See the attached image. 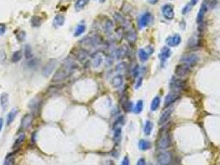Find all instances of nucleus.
Wrapping results in <instances>:
<instances>
[{"label": "nucleus", "instance_id": "f8f14e48", "mask_svg": "<svg viewBox=\"0 0 220 165\" xmlns=\"http://www.w3.org/2000/svg\"><path fill=\"white\" fill-rule=\"evenodd\" d=\"M103 54L101 53H96L94 54L93 56H92V60H91V65L94 68H99L101 64L103 63Z\"/></svg>", "mask_w": 220, "mask_h": 165}, {"label": "nucleus", "instance_id": "a211bd4d", "mask_svg": "<svg viewBox=\"0 0 220 165\" xmlns=\"http://www.w3.org/2000/svg\"><path fill=\"white\" fill-rule=\"evenodd\" d=\"M65 23V17L62 14H57L55 17L54 20H53V26L56 28L62 26Z\"/></svg>", "mask_w": 220, "mask_h": 165}, {"label": "nucleus", "instance_id": "c03bdc74", "mask_svg": "<svg viewBox=\"0 0 220 165\" xmlns=\"http://www.w3.org/2000/svg\"><path fill=\"white\" fill-rule=\"evenodd\" d=\"M142 78H140V79H138V81H137V85H136V88H139V87L142 85Z\"/></svg>", "mask_w": 220, "mask_h": 165}, {"label": "nucleus", "instance_id": "dca6fc26", "mask_svg": "<svg viewBox=\"0 0 220 165\" xmlns=\"http://www.w3.org/2000/svg\"><path fill=\"white\" fill-rule=\"evenodd\" d=\"M9 105V95L6 93H3L0 95V106L3 109V111H5L6 109L8 108Z\"/></svg>", "mask_w": 220, "mask_h": 165}, {"label": "nucleus", "instance_id": "c9c22d12", "mask_svg": "<svg viewBox=\"0 0 220 165\" xmlns=\"http://www.w3.org/2000/svg\"><path fill=\"white\" fill-rule=\"evenodd\" d=\"M26 38V32L24 31H19L18 34L17 35V39L19 41H23Z\"/></svg>", "mask_w": 220, "mask_h": 165}, {"label": "nucleus", "instance_id": "f704fd0d", "mask_svg": "<svg viewBox=\"0 0 220 165\" xmlns=\"http://www.w3.org/2000/svg\"><path fill=\"white\" fill-rule=\"evenodd\" d=\"M3 165H14V158H13V156L9 155L7 157Z\"/></svg>", "mask_w": 220, "mask_h": 165}, {"label": "nucleus", "instance_id": "a18cd8bd", "mask_svg": "<svg viewBox=\"0 0 220 165\" xmlns=\"http://www.w3.org/2000/svg\"><path fill=\"white\" fill-rule=\"evenodd\" d=\"M199 1H200V0H190V3H190L192 5V7H193V6L196 5Z\"/></svg>", "mask_w": 220, "mask_h": 165}, {"label": "nucleus", "instance_id": "412c9836", "mask_svg": "<svg viewBox=\"0 0 220 165\" xmlns=\"http://www.w3.org/2000/svg\"><path fill=\"white\" fill-rule=\"evenodd\" d=\"M172 112V109H166V111H164L161 116H160V119H159V124L160 125H162L164 123H166L167 121L169 120L170 117H171V114Z\"/></svg>", "mask_w": 220, "mask_h": 165}, {"label": "nucleus", "instance_id": "a878e982", "mask_svg": "<svg viewBox=\"0 0 220 165\" xmlns=\"http://www.w3.org/2000/svg\"><path fill=\"white\" fill-rule=\"evenodd\" d=\"M89 0H76L74 4V9L76 11H80L89 3Z\"/></svg>", "mask_w": 220, "mask_h": 165}, {"label": "nucleus", "instance_id": "6e6552de", "mask_svg": "<svg viewBox=\"0 0 220 165\" xmlns=\"http://www.w3.org/2000/svg\"><path fill=\"white\" fill-rule=\"evenodd\" d=\"M56 66V60L55 59H52V60H50L47 62L46 65L44 66L42 70V74L44 76L46 77H48L50 74H52V71L54 70Z\"/></svg>", "mask_w": 220, "mask_h": 165}, {"label": "nucleus", "instance_id": "58836bf2", "mask_svg": "<svg viewBox=\"0 0 220 165\" xmlns=\"http://www.w3.org/2000/svg\"><path fill=\"white\" fill-rule=\"evenodd\" d=\"M7 59V55H6V53L4 51H0V63H3L5 61V60Z\"/></svg>", "mask_w": 220, "mask_h": 165}, {"label": "nucleus", "instance_id": "9d476101", "mask_svg": "<svg viewBox=\"0 0 220 165\" xmlns=\"http://www.w3.org/2000/svg\"><path fill=\"white\" fill-rule=\"evenodd\" d=\"M166 44L171 47H175L180 45L181 42V37L179 34H175L173 36H170L166 38Z\"/></svg>", "mask_w": 220, "mask_h": 165}, {"label": "nucleus", "instance_id": "de8ad7c7", "mask_svg": "<svg viewBox=\"0 0 220 165\" xmlns=\"http://www.w3.org/2000/svg\"><path fill=\"white\" fill-rule=\"evenodd\" d=\"M3 119L0 117V131H1L2 128H3Z\"/></svg>", "mask_w": 220, "mask_h": 165}, {"label": "nucleus", "instance_id": "cd10ccee", "mask_svg": "<svg viewBox=\"0 0 220 165\" xmlns=\"http://www.w3.org/2000/svg\"><path fill=\"white\" fill-rule=\"evenodd\" d=\"M138 57H139V60H140L142 62H146V60H148L149 54L144 49H140V50L138 51Z\"/></svg>", "mask_w": 220, "mask_h": 165}, {"label": "nucleus", "instance_id": "ddd939ff", "mask_svg": "<svg viewBox=\"0 0 220 165\" xmlns=\"http://www.w3.org/2000/svg\"><path fill=\"white\" fill-rule=\"evenodd\" d=\"M207 11H208V6L206 5L205 3H203L201 7H200V11L198 12L197 17H196V22H197L198 24H201L203 23L204 17Z\"/></svg>", "mask_w": 220, "mask_h": 165}, {"label": "nucleus", "instance_id": "b1692460", "mask_svg": "<svg viewBox=\"0 0 220 165\" xmlns=\"http://www.w3.org/2000/svg\"><path fill=\"white\" fill-rule=\"evenodd\" d=\"M138 147H139L141 150H148L152 147V143L148 141V140H146V139H141L139 143H138Z\"/></svg>", "mask_w": 220, "mask_h": 165}, {"label": "nucleus", "instance_id": "37998d69", "mask_svg": "<svg viewBox=\"0 0 220 165\" xmlns=\"http://www.w3.org/2000/svg\"><path fill=\"white\" fill-rule=\"evenodd\" d=\"M138 72H139V70H138V66L137 65L134 68H133V70H132V74H133V77H137V74H138Z\"/></svg>", "mask_w": 220, "mask_h": 165}, {"label": "nucleus", "instance_id": "4c0bfd02", "mask_svg": "<svg viewBox=\"0 0 220 165\" xmlns=\"http://www.w3.org/2000/svg\"><path fill=\"white\" fill-rule=\"evenodd\" d=\"M191 8H192V5L190 3H188L187 5H186L184 7V9H182V13L183 14H186V13H188L191 10Z\"/></svg>", "mask_w": 220, "mask_h": 165}, {"label": "nucleus", "instance_id": "ea45409f", "mask_svg": "<svg viewBox=\"0 0 220 165\" xmlns=\"http://www.w3.org/2000/svg\"><path fill=\"white\" fill-rule=\"evenodd\" d=\"M7 30V26L4 23H0V36H2L5 33Z\"/></svg>", "mask_w": 220, "mask_h": 165}, {"label": "nucleus", "instance_id": "20e7f679", "mask_svg": "<svg viewBox=\"0 0 220 165\" xmlns=\"http://www.w3.org/2000/svg\"><path fill=\"white\" fill-rule=\"evenodd\" d=\"M171 161L172 154L169 151L162 152L157 156V163L159 165H169Z\"/></svg>", "mask_w": 220, "mask_h": 165}, {"label": "nucleus", "instance_id": "8fccbe9b", "mask_svg": "<svg viewBox=\"0 0 220 165\" xmlns=\"http://www.w3.org/2000/svg\"><path fill=\"white\" fill-rule=\"evenodd\" d=\"M149 165H151V164H149Z\"/></svg>", "mask_w": 220, "mask_h": 165}, {"label": "nucleus", "instance_id": "c85d7f7f", "mask_svg": "<svg viewBox=\"0 0 220 165\" xmlns=\"http://www.w3.org/2000/svg\"><path fill=\"white\" fill-rule=\"evenodd\" d=\"M153 129V123L151 121H146L144 125V133L146 135H150Z\"/></svg>", "mask_w": 220, "mask_h": 165}, {"label": "nucleus", "instance_id": "7c9ffc66", "mask_svg": "<svg viewBox=\"0 0 220 165\" xmlns=\"http://www.w3.org/2000/svg\"><path fill=\"white\" fill-rule=\"evenodd\" d=\"M160 104V97H158V96L155 97L154 98H153V100H152V104H151V110H152V111L157 110V108L159 107Z\"/></svg>", "mask_w": 220, "mask_h": 165}, {"label": "nucleus", "instance_id": "473e14b6", "mask_svg": "<svg viewBox=\"0 0 220 165\" xmlns=\"http://www.w3.org/2000/svg\"><path fill=\"white\" fill-rule=\"evenodd\" d=\"M142 109H143V101L139 100V101L137 103V104H136V106H135L134 108H133V111H134L136 114H139L142 111Z\"/></svg>", "mask_w": 220, "mask_h": 165}, {"label": "nucleus", "instance_id": "e433bc0d", "mask_svg": "<svg viewBox=\"0 0 220 165\" xmlns=\"http://www.w3.org/2000/svg\"><path fill=\"white\" fill-rule=\"evenodd\" d=\"M126 54V50L124 49V47H122V48H119L117 51V58H121V57H123Z\"/></svg>", "mask_w": 220, "mask_h": 165}, {"label": "nucleus", "instance_id": "aec40b11", "mask_svg": "<svg viewBox=\"0 0 220 165\" xmlns=\"http://www.w3.org/2000/svg\"><path fill=\"white\" fill-rule=\"evenodd\" d=\"M17 113H18V111H17V108L12 109L11 111H9V113L7 116V125H10L13 122V121L17 117Z\"/></svg>", "mask_w": 220, "mask_h": 165}, {"label": "nucleus", "instance_id": "72a5a7b5", "mask_svg": "<svg viewBox=\"0 0 220 165\" xmlns=\"http://www.w3.org/2000/svg\"><path fill=\"white\" fill-rule=\"evenodd\" d=\"M25 57H26V59L29 60V59H31V57H32V53H31V49L30 47V46L28 45H27L25 46Z\"/></svg>", "mask_w": 220, "mask_h": 165}, {"label": "nucleus", "instance_id": "4be33fe9", "mask_svg": "<svg viewBox=\"0 0 220 165\" xmlns=\"http://www.w3.org/2000/svg\"><path fill=\"white\" fill-rule=\"evenodd\" d=\"M43 18L39 16H32L31 18V26L32 27H39L42 24Z\"/></svg>", "mask_w": 220, "mask_h": 165}, {"label": "nucleus", "instance_id": "c756f323", "mask_svg": "<svg viewBox=\"0 0 220 165\" xmlns=\"http://www.w3.org/2000/svg\"><path fill=\"white\" fill-rule=\"evenodd\" d=\"M85 24H79L76 28L74 30V37H80V35H82L85 31Z\"/></svg>", "mask_w": 220, "mask_h": 165}, {"label": "nucleus", "instance_id": "49530a36", "mask_svg": "<svg viewBox=\"0 0 220 165\" xmlns=\"http://www.w3.org/2000/svg\"><path fill=\"white\" fill-rule=\"evenodd\" d=\"M146 1H147L150 4H152V5H153V4H156V3L158 2V0H146Z\"/></svg>", "mask_w": 220, "mask_h": 165}, {"label": "nucleus", "instance_id": "2f4dec72", "mask_svg": "<svg viewBox=\"0 0 220 165\" xmlns=\"http://www.w3.org/2000/svg\"><path fill=\"white\" fill-rule=\"evenodd\" d=\"M114 133V139L116 142H118L121 139V135H122V129L120 126H115Z\"/></svg>", "mask_w": 220, "mask_h": 165}, {"label": "nucleus", "instance_id": "393cba45", "mask_svg": "<svg viewBox=\"0 0 220 165\" xmlns=\"http://www.w3.org/2000/svg\"><path fill=\"white\" fill-rule=\"evenodd\" d=\"M103 29L106 33H110L113 30V22L107 17L103 23Z\"/></svg>", "mask_w": 220, "mask_h": 165}, {"label": "nucleus", "instance_id": "2eb2a0df", "mask_svg": "<svg viewBox=\"0 0 220 165\" xmlns=\"http://www.w3.org/2000/svg\"><path fill=\"white\" fill-rule=\"evenodd\" d=\"M171 54V51L168 47H163L160 51V53L159 54V58H160V61L162 63H165L167 60V59L170 58Z\"/></svg>", "mask_w": 220, "mask_h": 165}, {"label": "nucleus", "instance_id": "f3484780", "mask_svg": "<svg viewBox=\"0 0 220 165\" xmlns=\"http://www.w3.org/2000/svg\"><path fill=\"white\" fill-rule=\"evenodd\" d=\"M125 37L129 42H135L137 40V32L135 31L133 28L128 29V31H126Z\"/></svg>", "mask_w": 220, "mask_h": 165}, {"label": "nucleus", "instance_id": "4468645a", "mask_svg": "<svg viewBox=\"0 0 220 165\" xmlns=\"http://www.w3.org/2000/svg\"><path fill=\"white\" fill-rule=\"evenodd\" d=\"M32 122V116L30 114H27L24 117L22 118V121H21V129L23 130H27L28 129L31 125Z\"/></svg>", "mask_w": 220, "mask_h": 165}, {"label": "nucleus", "instance_id": "0eeeda50", "mask_svg": "<svg viewBox=\"0 0 220 165\" xmlns=\"http://www.w3.org/2000/svg\"><path fill=\"white\" fill-rule=\"evenodd\" d=\"M162 14L167 20H172L175 17L174 7L171 4H166L162 7Z\"/></svg>", "mask_w": 220, "mask_h": 165}, {"label": "nucleus", "instance_id": "6ab92c4d", "mask_svg": "<svg viewBox=\"0 0 220 165\" xmlns=\"http://www.w3.org/2000/svg\"><path fill=\"white\" fill-rule=\"evenodd\" d=\"M123 82V78L122 75L118 74V75H116L111 80V84L114 88H119L122 86Z\"/></svg>", "mask_w": 220, "mask_h": 165}, {"label": "nucleus", "instance_id": "f03ea898", "mask_svg": "<svg viewBox=\"0 0 220 165\" xmlns=\"http://www.w3.org/2000/svg\"><path fill=\"white\" fill-rule=\"evenodd\" d=\"M171 145V139L167 132H164L160 135V137L157 140V148L160 149H166Z\"/></svg>", "mask_w": 220, "mask_h": 165}, {"label": "nucleus", "instance_id": "9b49d317", "mask_svg": "<svg viewBox=\"0 0 220 165\" xmlns=\"http://www.w3.org/2000/svg\"><path fill=\"white\" fill-rule=\"evenodd\" d=\"M180 97V94L179 93L175 91L171 92L166 95V98H165V106H170L173 103H175L176 100Z\"/></svg>", "mask_w": 220, "mask_h": 165}, {"label": "nucleus", "instance_id": "79ce46f5", "mask_svg": "<svg viewBox=\"0 0 220 165\" xmlns=\"http://www.w3.org/2000/svg\"><path fill=\"white\" fill-rule=\"evenodd\" d=\"M137 165H146V161H145V160L143 158H141L137 161Z\"/></svg>", "mask_w": 220, "mask_h": 165}, {"label": "nucleus", "instance_id": "5701e85b", "mask_svg": "<svg viewBox=\"0 0 220 165\" xmlns=\"http://www.w3.org/2000/svg\"><path fill=\"white\" fill-rule=\"evenodd\" d=\"M25 139H26L25 135L24 134L19 135L18 137L17 138V139L15 140V142H14V144H13V149H18L21 147V145L23 144Z\"/></svg>", "mask_w": 220, "mask_h": 165}, {"label": "nucleus", "instance_id": "f257e3e1", "mask_svg": "<svg viewBox=\"0 0 220 165\" xmlns=\"http://www.w3.org/2000/svg\"><path fill=\"white\" fill-rule=\"evenodd\" d=\"M74 68H75V65L74 63L72 61L66 60L65 62L63 63L61 67L56 72V74H54V76L52 78V82H60L63 80H65Z\"/></svg>", "mask_w": 220, "mask_h": 165}, {"label": "nucleus", "instance_id": "09e8293b", "mask_svg": "<svg viewBox=\"0 0 220 165\" xmlns=\"http://www.w3.org/2000/svg\"><path fill=\"white\" fill-rule=\"evenodd\" d=\"M104 1H105V0H100V2H101V3H103Z\"/></svg>", "mask_w": 220, "mask_h": 165}, {"label": "nucleus", "instance_id": "bb28decb", "mask_svg": "<svg viewBox=\"0 0 220 165\" xmlns=\"http://www.w3.org/2000/svg\"><path fill=\"white\" fill-rule=\"evenodd\" d=\"M22 58H23V52L19 50V51L13 52V54H12L11 60L13 63H17L22 60Z\"/></svg>", "mask_w": 220, "mask_h": 165}, {"label": "nucleus", "instance_id": "39448f33", "mask_svg": "<svg viewBox=\"0 0 220 165\" xmlns=\"http://www.w3.org/2000/svg\"><path fill=\"white\" fill-rule=\"evenodd\" d=\"M199 60V57L195 54H189L187 55H184L180 59V62L185 65H187L189 67H193L197 64Z\"/></svg>", "mask_w": 220, "mask_h": 165}, {"label": "nucleus", "instance_id": "a19ab883", "mask_svg": "<svg viewBox=\"0 0 220 165\" xmlns=\"http://www.w3.org/2000/svg\"><path fill=\"white\" fill-rule=\"evenodd\" d=\"M121 165H130V161H129V158L128 156H125L123 158V162Z\"/></svg>", "mask_w": 220, "mask_h": 165}, {"label": "nucleus", "instance_id": "1a4fd4ad", "mask_svg": "<svg viewBox=\"0 0 220 165\" xmlns=\"http://www.w3.org/2000/svg\"><path fill=\"white\" fill-rule=\"evenodd\" d=\"M152 16L150 12L143 13L140 17V18H139V20H138V26H139V28L142 29L144 27H146L150 23V22L152 21Z\"/></svg>", "mask_w": 220, "mask_h": 165}, {"label": "nucleus", "instance_id": "7ed1b4c3", "mask_svg": "<svg viewBox=\"0 0 220 165\" xmlns=\"http://www.w3.org/2000/svg\"><path fill=\"white\" fill-rule=\"evenodd\" d=\"M191 71V67H189L187 65L185 64H180L175 67V74L177 76L178 78H183L186 76H188L189 73Z\"/></svg>", "mask_w": 220, "mask_h": 165}, {"label": "nucleus", "instance_id": "423d86ee", "mask_svg": "<svg viewBox=\"0 0 220 165\" xmlns=\"http://www.w3.org/2000/svg\"><path fill=\"white\" fill-rule=\"evenodd\" d=\"M185 81L182 79H180V78H176V77H173L171 80V82H170V87L171 89H173L174 91H178V90H181L185 88Z\"/></svg>", "mask_w": 220, "mask_h": 165}]
</instances>
